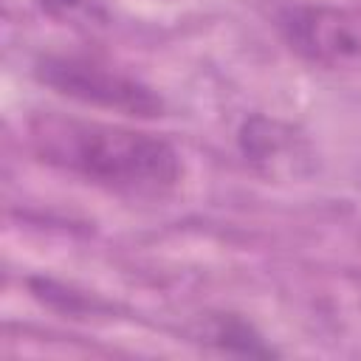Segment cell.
Listing matches in <instances>:
<instances>
[{"instance_id":"6da1fadb","label":"cell","mask_w":361,"mask_h":361,"mask_svg":"<svg viewBox=\"0 0 361 361\" xmlns=\"http://www.w3.org/2000/svg\"><path fill=\"white\" fill-rule=\"evenodd\" d=\"M31 141L42 161L124 197H164L180 180V158L169 141L121 124L37 116Z\"/></svg>"},{"instance_id":"7a4b0ae2","label":"cell","mask_w":361,"mask_h":361,"mask_svg":"<svg viewBox=\"0 0 361 361\" xmlns=\"http://www.w3.org/2000/svg\"><path fill=\"white\" fill-rule=\"evenodd\" d=\"M37 79L82 104L127 116H161L164 110L161 99L147 85L85 56H42L37 62Z\"/></svg>"},{"instance_id":"3957f363","label":"cell","mask_w":361,"mask_h":361,"mask_svg":"<svg viewBox=\"0 0 361 361\" xmlns=\"http://www.w3.org/2000/svg\"><path fill=\"white\" fill-rule=\"evenodd\" d=\"M288 45L319 65H350L361 59V11L336 6H293L279 17Z\"/></svg>"},{"instance_id":"277c9868","label":"cell","mask_w":361,"mask_h":361,"mask_svg":"<svg viewBox=\"0 0 361 361\" xmlns=\"http://www.w3.org/2000/svg\"><path fill=\"white\" fill-rule=\"evenodd\" d=\"M206 336L212 341H217L223 350H237V353H248V355H268L271 350L259 344V336L251 330V324H245L237 316H214Z\"/></svg>"}]
</instances>
